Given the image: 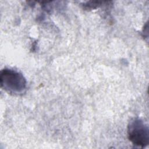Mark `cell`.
Instances as JSON below:
<instances>
[{
  "mask_svg": "<svg viewBox=\"0 0 149 149\" xmlns=\"http://www.w3.org/2000/svg\"><path fill=\"white\" fill-rule=\"evenodd\" d=\"M127 136L133 145L145 147L149 144L148 127L140 118H132L127 125Z\"/></svg>",
  "mask_w": 149,
  "mask_h": 149,
  "instance_id": "2",
  "label": "cell"
},
{
  "mask_svg": "<svg viewBox=\"0 0 149 149\" xmlns=\"http://www.w3.org/2000/svg\"><path fill=\"white\" fill-rule=\"evenodd\" d=\"M104 2L100 1H88L84 3L82 5L85 9H94L101 6Z\"/></svg>",
  "mask_w": 149,
  "mask_h": 149,
  "instance_id": "3",
  "label": "cell"
},
{
  "mask_svg": "<svg viewBox=\"0 0 149 149\" xmlns=\"http://www.w3.org/2000/svg\"><path fill=\"white\" fill-rule=\"evenodd\" d=\"M1 87L13 95L23 94L27 88V80L20 72L10 68H4L0 73Z\"/></svg>",
  "mask_w": 149,
  "mask_h": 149,
  "instance_id": "1",
  "label": "cell"
}]
</instances>
